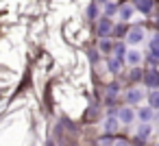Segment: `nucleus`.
Wrapping results in <instances>:
<instances>
[{"mask_svg":"<svg viewBox=\"0 0 159 146\" xmlns=\"http://www.w3.org/2000/svg\"><path fill=\"white\" fill-rule=\"evenodd\" d=\"M142 39H144V29H142V26H133V29L126 33V42H129V44H133V46H135V44H139Z\"/></svg>","mask_w":159,"mask_h":146,"instance_id":"f257e3e1","label":"nucleus"},{"mask_svg":"<svg viewBox=\"0 0 159 146\" xmlns=\"http://www.w3.org/2000/svg\"><path fill=\"white\" fill-rule=\"evenodd\" d=\"M96 31H98V35H100V37H105V39H107V35L113 31V22H111L109 18H102V20L98 22V29H96Z\"/></svg>","mask_w":159,"mask_h":146,"instance_id":"f03ea898","label":"nucleus"},{"mask_svg":"<svg viewBox=\"0 0 159 146\" xmlns=\"http://www.w3.org/2000/svg\"><path fill=\"white\" fill-rule=\"evenodd\" d=\"M152 116H155L152 107H139V111H137V118H139L144 124H148V122L152 120Z\"/></svg>","mask_w":159,"mask_h":146,"instance_id":"7ed1b4c3","label":"nucleus"},{"mask_svg":"<svg viewBox=\"0 0 159 146\" xmlns=\"http://www.w3.org/2000/svg\"><path fill=\"white\" fill-rule=\"evenodd\" d=\"M137 11L139 13H144V16H148L150 11H152V5H155V0H137Z\"/></svg>","mask_w":159,"mask_h":146,"instance_id":"20e7f679","label":"nucleus"},{"mask_svg":"<svg viewBox=\"0 0 159 146\" xmlns=\"http://www.w3.org/2000/svg\"><path fill=\"white\" fill-rule=\"evenodd\" d=\"M133 118H135V113H133V109H129V107H122V109H120V113H118V120H120V122H124V124L133 122Z\"/></svg>","mask_w":159,"mask_h":146,"instance_id":"39448f33","label":"nucleus"},{"mask_svg":"<svg viewBox=\"0 0 159 146\" xmlns=\"http://www.w3.org/2000/svg\"><path fill=\"white\" fill-rule=\"evenodd\" d=\"M124 59H126V63H129V66H133V68H135V66H139L142 55H139V50H129Z\"/></svg>","mask_w":159,"mask_h":146,"instance_id":"423d86ee","label":"nucleus"},{"mask_svg":"<svg viewBox=\"0 0 159 146\" xmlns=\"http://www.w3.org/2000/svg\"><path fill=\"white\" fill-rule=\"evenodd\" d=\"M144 98V92L142 89H137V87H133V89H129V94H126V100L131 103V105H135V103H139Z\"/></svg>","mask_w":159,"mask_h":146,"instance_id":"0eeeda50","label":"nucleus"},{"mask_svg":"<svg viewBox=\"0 0 159 146\" xmlns=\"http://www.w3.org/2000/svg\"><path fill=\"white\" fill-rule=\"evenodd\" d=\"M150 61H159V35H155L150 42Z\"/></svg>","mask_w":159,"mask_h":146,"instance_id":"6e6552de","label":"nucleus"},{"mask_svg":"<svg viewBox=\"0 0 159 146\" xmlns=\"http://www.w3.org/2000/svg\"><path fill=\"white\" fill-rule=\"evenodd\" d=\"M144 81H146V85H148V87H157V85H159V72H155V70L146 72Z\"/></svg>","mask_w":159,"mask_h":146,"instance_id":"1a4fd4ad","label":"nucleus"},{"mask_svg":"<svg viewBox=\"0 0 159 146\" xmlns=\"http://www.w3.org/2000/svg\"><path fill=\"white\" fill-rule=\"evenodd\" d=\"M118 124H120V120L113 118V116H109V118L105 120V131H107V133H113V131H118Z\"/></svg>","mask_w":159,"mask_h":146,"instance_id":"9d476101","label":"nucleus"},{"mask_svg":"<svg viewBox=\"0 0 159 146\" xmlns=\"http://www.w3.org/2000/svg\"><path fill=\"white\" fill-rule=\"evenodd\" d=\"M118 11H120V18H122V22H129V20H131V16H133V7H131V5H122Z\"/></svg>","mask_w":159,"mask_h":146,"instance_id":"9b49d317","label":"nucleus"},{"mask_svg":"<svg viewBox=\"0 0 159 146\" xmlns=\"http://www.w3.org/2000/svg\"><path fill=\"white\" fill-rule=\"evenodd\" d=\"M113 52H116V59H118V61H124V57H126V48H124L122 44H116V46H113Z\"/></svg>","mask_w":159,"mask_h":146,"instance_id":"f8f14e48","label":"nucleus"},{"mask_svg":"<svg viewBox=\"0 0 159 146\" xmlns=\"http://www.w3.org/2000/svg\"><path fill=\"white\" fill-rule=\"evenodd\" d=\"M107 66H109V70L116 74V72H120V68H122V61H118L116 57H111V59L107 61Z\"/></svg>","mask_w":159,"mask_h":146,"instance_id":"ddd939ff","label":"nucleus"},{"mask_svg":"<svg viewBox=\"0 0 159 146\" xmlns=\"http://www.w3.org/2000/svg\"><path fill=\"white\" fill-rule=\"evenodd\" d=\"M150 131H152L150 124H142V126L137 129V137H139V139H146V137L150 135Z\"/></svg>","mask_w":159,"mask_h":146,"instance_id":"4468645a","label":"nucleus"},{"mask_svg":"<svg viewBox=\"0 0 159 146\" xmlns=\"http://www.w3.org/2000/svg\"><path fill=\"white\" fill-rule=\"evenodd\" d=\"M148 100H150V107L155 109H159V89H155V92H150V96H148Z\"/></svg>","mask_w":159,"mask_h":146,"instance_id":"2eb2a0df","label":"nucleus"},{"mask_svg":"<svg viewBox=\"0 0 159 146\" xmlns=\"http://www.w3.org/2000/svg\"><path fill=\"white\" fill-rule=\"evenodd\" d=\"M118 89H120V85H118V83L107 85V96H109V98H116V96H118Z\"/></svg>","mask_w":159,"mask_h":146,"instance_id":"dca6fc26","label":"nucleus"},{"mask_svg":"<svg viewBox=\"0 0 159 146\" xmlns=\"http://www.w3.org/2000/svg\"><path fill=\"white\" fill-rule=\"evenodd\" d=\"M105 5H107V7H105V13H107V16H113V13L118 11L116 2H105Z\"/></svg>","mask_w":159,"mask_h":146,"instance_id":"f3484780","label":"nucleus"},{"mask_svg":"<svg viewBox=\"0 0 159 146\" xmlns=\"http://www.w3.org/2000/svg\"><path fill=\"white\" fill-rule=\"evenodd\" d=\"M100 50H102V52H109V50H113L111 42H109V39H102V42H100Z\"/></svg>","mask_w":159,"mask_h":146,"instance_id":"a211bd4d","label":"nucleus"},{"mask_svg":"<svg viewBox=\"0 0 159 146\" xmlns=\"http://www.w3.org/2000/svg\"><path fill=\"white\" fill-rule=\"evenodd\" d=\"M111 144H113V142H111L109 137H100V139H98V146H111Z\"/></svg>","mask_w":159,"mask_h":146,"instance_id":"6ab92c4d","label":"nucleus"},{"mask_svg":"<svg viewBox=\"0 0 159 146\" xmlns=\"http://www.w3.org/2000/svg\"><path fill=\"white\" fill-rule=\"evenodd\" d=\"M87 16L94 18V16H96V7H89V9H87Z\"/></svg>","mask_w":159,"mask_h":146,"instance_id":"aec40b11","label":"nucleus"},{"mask_svg":"<svg viewBox=\"0 0 159 146\" xmlns=\"http://www.w3.org/2000/svg\"><path fill=\"white\" fill-rule=\"evenodd\" d=\"M113 146H129V144H126L124 139H120V142H113Z\"/></svg>","mask_w":159,"mask_h":146,"instance_id":"412c9836","label":"nucleus"},{"mask_svg":"<svg viewBox=\"0 0 159 146\" xmlns=\"http://www.w3.org/2000/svg\"><path fill=\"white\" fill-rule=\"evenodd\" d=\"M98 2H107V0H98Z\"/></svg>","mask_w":159,"mask_h":146,"instance_id":"4be33fe9","label":"nucleus"},{"mask_svg":"<svg viewBox=\"0 0 159 146\" xmlns=\"http://www.w3.org/2000/svg\"><path fill=\"white\" fill-rule=\"evenodd\" d=\"M157 118H159V113H157Z\"/></svg>","mask_w":159,"mask_h":146,"instance_id":"5701e85b","label":"nucleus"}]
</instances>
